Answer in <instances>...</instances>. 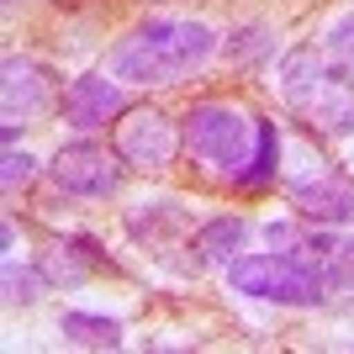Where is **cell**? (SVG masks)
Wrapping results in <instances>:
<instances>
[{
    "instance_id": "cell-8",
    "label": "cell",
    "mask_w": 354,
    "mask_h": 354,
    "mask_svg": "<svg viewBox=\"0 0 354 354\" xmlns=\"http://www.w3.org/2000/svg\"><path fill=\"white\" fill-rule=\"evenodd\" d=\"M59 111H64V122H69V127L95 133V127H106L111 117H122V111H127V101H122V90H117V74H111V80H106V74H80V80H69V85H64Z\"/></svg>"
},
{
    "instance_id": "cell-12",
    "label": "cell",
    "mask_w": 354,
    "mask_h": 354,
    "mask_svg": "<svg viewBox=\"0 0 354 354\" xmlns=\"http://www.w3.org/2000/svg\"><path fill=\"white\" fill-rule=\"evenodd\" d=\"M275 169H281V127L259 117V138H254V159H249V169L238 175V185H243V191H259V185H270V180H275Z\"/></svg>"
},
{
    "instance_id": "cell-11",
    "label": "cell",
    "mask_w": 354,
    "mask_h": 354,
    "mask_svg": "<svg viewBox=\"0 0 354 354\" xmlns=\"http://www.w3.org/2000/svg\"><path fill=\"white\" fill-rule=\"evenodd\" d=\"M59 333L69 344H85V349H117V344H122V323L95 317V312H64V317H59Z\"/></svg>"
},
{
    "instance_id": "cell-15",
    "label": "cell",
    "mask_w": 354,
    "mask_h": 354,
    "mask_svg": "<svg viewBox=\"0 0 354 354\" xmlns=\"http://www.w3.org/2000/svg\"><path fill=\"white\" fill-rule=\"evenodd\" d=\"M328 53L333 59H344L354 69V16H339L333 27H328Z\"/></svg>"
},
{
    "instance_id": "cell-13",
    "label": "cell",
    "mask_w": 354,
    "mask_h": 354,
    "mask_svg": "<svg viewBox=\"0 0 354 354\" xmlns=\"http://www.w3.org/2000/svg\"><path fill=\"white\" fill-rule=\"evenodd\" d=\"M43 286H48V270L6 259V301H32V296H43Z\"/></svg>"
},
{
    "instance_id": "cell-4",
    "label": "cell",
    "mask_w": 354,
    "mask_h": 354,
    "mask_svg": "<svg viewBox=\"0 0 354 354\" xmlns=\"http://www.w3.org/2000/svg\"><path fill=\"white\" fill-rule=\"evenodd\" d=\"M180 133H185V153H191L207 175L233 180L249 169L254 159V138H259V117H249L238 101H196L185 117H180Z\"/></svg>"
},
{
    "instance_id": "cell-10",
    "label": "cell",
    "mask_w": 354,
    "mask_h": 354,
    "mask_svg": "<svg viewBox=\"0 0 354 354\" xmlns=\"http://www.w3.org/2000/svg\"><path fill=\"white\" fill-rule=\"evenodd\" d=\"M243 233H249V222L233 217V212H222V217H212V222H201V227H196L191 249L201 254L207 265H233L238 249H243Z\"/></svg>"
},
{
    "instance_id": "cell-1",
    "label": "cell",
    "mask_w": 354,
    "mask_h": 354,
    "mask_svg": "<svg viewBox=\"0 0 354 354\" xmlns=\"http://www.w3.org/2000/svg\"><path fill=\"white\" fill-rule=\"evenodd\" d=\"M217 53V32L207 21H185V16H153L111 48V74L127 85H180L201 74Z\"/></svg>"
},
{
    "instance_id": "cell-5",
    "label": "cell",
    "mask_w": 354,
    "mask_h": 354,
    "mask_svg": "<svg viewBox=\"0 0 354 354\" xmlns=\"http://www.w3.org/2000/svg\"><path fill=\"white\" fill-rule=\"evenodd\" d=\"M111 148L122 153L127 169H169L185 148V133L164 106H127L122 122L111 127Z\"/></svg>"
},
{
    "instance_id": "cell-7",
    "label": "cell",
    "mask_w": 354,
    "mask_h": 354,
    "mask_svg": "<svg viewBox=\"0 0 354 354\" xmlns=\"http://www.w3.org/2000/svg\"><path fill=\"white\" fill-rule=\"evenodd\" d=\"M59 101H64V90H59V80H53L48 64L21 59V53H11V59L0 64V106H6L11 127H27V122L59 111Z\"/></svg>"
},
{
    "instance_id": "cell-9",
    "label": "cell",
    "mask_w": 354,
    "mask_h": 354,
    "mask_svg": "<svg viewBox=\"0 0 354 354\" xmlns=\"http://www.w3.org/2000/svg\"><path fill=\"white\" fill-rule=\"evenodd\" d=\"M291 207L301 212V217L323 222V227H344V222H354V180H339V175L296 180Z\"/></svg>"
},
{
    "instance_id": "cell-6",
    "label": "cell",
    "mask_w": 354,
    "mask_h": 354,
    "mask_svg": "<svg viewBox=\"0 0 354 354\" xmlns=\"http://www.w3.org/2000/svg\"><path fill=\"white\" fill-rule=\"evenodd\" d=\"M48 180L69 196H90V201H106L117 196L122 185V153L117 148L95 143V138H80V143H64L53 159H48Z\"/></svg>"
},
{
    "instance_id": "cell-2",
    "label": "cell",
    "mask_w": 354,
    "mask_h": 354,
    "mask_svg": "<svg viewBox=\"0 0 354 354\" xmlns=\"http://www.w3.org/2000/svg\"><path fill=\"white\" fill-rule=\"evenodd\" d=\"M281 95L301 127L323 138H349L354 133V74L349 64H333V53L296 48L281 64Z\"/></svg>"
},
{
    "instance_id": "cell-3",
    "label": "cell",
    "mask_w": 354,
    "mask_h": 354,
    "mask_svg": "<svg viewBox=\"0 0 354 354\" xmlns=\"http://www.w3.org/2000/svg\"><path fill=\"white\" fill-rule=\"evenodd\" d=\"M233 291L259 296V301H281V307H323L339 286H354V270L317 259V254H249L227 265Z\"/></svg>"
},
{
    "instance_id": "cell-14",
    "label": "cell",
    "mask_w": 354,
    "mask_h": 354,
    "mask_svg": "<svg viewBox=\"0 0 354 354\" xmlns=\"http://www.w3.org/2000/svg\"><path fill=\"white\" fill-rule=\"evenodd\" d=\"M32 175H37V159H32V153H16V143H6V169H0V180H6V191H16V185H27Z\"/></svg>"
}]
</instances>
